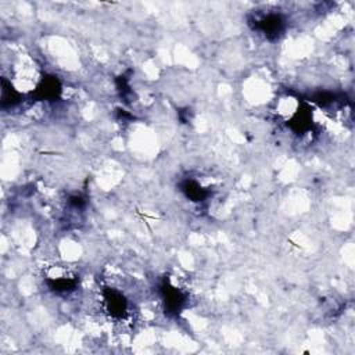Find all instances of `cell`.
<instances>
[{
    "instance_id": "obj_1",
    "label": "cell",
    "mask_w": 355,
    "mask_h": 355,
    "mask_svg": "<svg viewBox=\"0 0 355 355\" xmlns=\"http://www.w3.org/2000/svg\"><path fill=\"white\" fill-rule=\"evenodd\" d=\"M44 279L55 293H69L78 284V275L65 265H51L46 270Z\"/></svg>"
}]
</instances>
